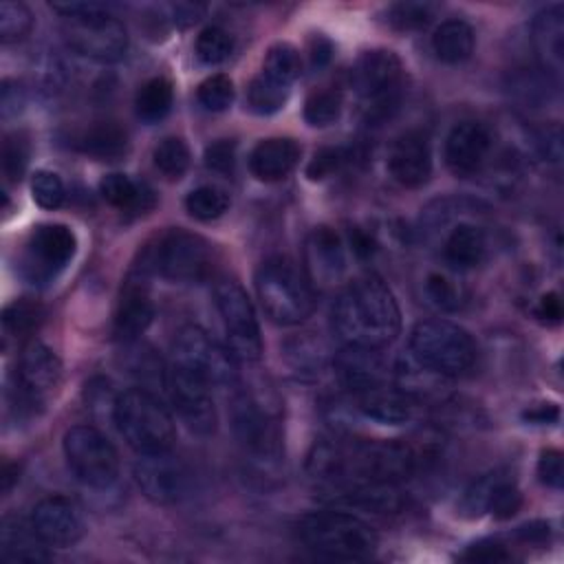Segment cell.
I'll use <instances>...</instances> for the list:
<instances>
[{
	"mask_svg": "<svg viewBox=\"0 0 564 564\" xmlns=\"http://www.w3.org/2000/svg\"><path fill=\"white\" fill-rule=\"evenodd\" d=\"M333 330L344 346L381 350L401 330V311L390 286L375 273L346 284L333 304Z\"/></svg>",
	"mask_w": 564,
	"mask_h": 564,
	"instance_id": "cell-1",
	"label": "cell"
},
{
	"mask_svg": "<svg viewBox=\"0 0 564 564\" xmlns=\"http://www.w3.org/2000/svg\"><path fill=\"white\" fill-rule=\"evenodd\" d=\"M253 282L262 311L280 326L302 324L315 308V293L306 273L286 256L267 258Z\"/></svg>",
	"mask_w": 564,
	"mask_h": 564,
	"instance_id": "cell-2",
	"label": "cell"
},
{
	"mask_svg": "<svg viewBox=\"0 0 564 564\" xmlns=\"http://www.w3.org/2000/svg\"><path fill=\"white\" fill-rule=\"evenodd\" d=\"M300 540L330 560H368L377 551L375 529L348 511H311L297 522Z\"/></svg>",
	"mask_w": 564,
	"mask_h": 564,
	"instance_id": "cell-3",
	"label": "cell"
},
{
	"mask_svg": "<svg viewBox=\"0 0 564 564\" xmlns=\"http://www.w3.org/2000/svg\"><path fill=\"white\" fill-rule=\"evenodd\" d=\"M112 421L123 441L139 454L167 452L174 445V419L145 388L121 392L112 405Z\"/></svg>",
	"mask_w": 564,
	"mask_h": 564,
	"instance_id": "cell-4",
	"label": "cell"
},
{
	"mask_svg": "<svg viewBox=\"0 0 564 564\" xmlns=\"http://www.w3.org/2000/svg\"><path fill=\"white\" fill-rule=\"evenodd\" d=\"M410 355L441 377L465 375L478 355L474 337L447 319H423L410 333Z\"/></svg>",
	"mask_w": 564,
	"mask_h": 564,
	"instance_id": "cell-5",
	"label": "cell"
},
{
	"mask_svg": "<svg viewBox=\"0 0 564 564\" xmlns=\"http://www.w3.org/2000/svg\"><path fill=\"white\" fill-rule=\"evenodd\" d=\"M141 269L174 282H200L214 269V247L198 234L167 229L145 251Z\"/></svg>",
	"mask_w": 564,
	"mask_h": 564,
	"instance_id": "cell-6",
	"label": "cell"
},
{
	"mask_svg": "<svg viewBox=\"0 0 564 564\" xmlns=\"http://www.w3.org/2000/svg\"><path fill=\"white\" fill-rule=\"evenodd\" d=\"M172 366L214 388H234L238 383L236 359L227 346H220L200 326H183L172 348Z\"/></svg>",
	"mask_w": 564,
	"mask_h": 564,
	"instance_id": "cell-7",
	"label": "cell"
},
{
	"mask_svg": "<svg viewBox=\"0 0 564 564\" xmlns=\"http://www.w3.org/2000/svg\"><path fill=\"white\" fill-rule=\"evenodd\" d=\"M231 425L258 467L271 469L280 463L278 414L267 401L262 403V399L249 390H236L231 397Z\"/></svg>",
	"mask_w": 564,
	"mask_h": 564,
	"instance_id": "cell-8",
	"label": "cell"
},
{
	"mask_svg": "<svg viewBox=\"0 0 564 564\" xmlns=\"http://www.w3.org/2000/svg\"><path fill=\"white\" fill-rule=\"evenodd\" d=\"M64 458L73 476L93 489L110 487L119 476V454L110 438L93 425L66 430L62 441Z\"/></svg>",
	"mask_w": 564,
	"mask_h": 564,
	"instance_id": "cell-9",
	"label": "cell"
},
{
	"mask_svg": "<svg viewBox=\"0 0 564 564\" xmlns=\"http://www.w3.org/2000/svg\"><path fill=\"white\" fill-rule=\"evenodd\" d=\"M214 302L220 313L227 348L236 361H258L262 355L260 326L245 289L229 278L214 284Z\"/></svg>",
	"mask_w": 564,
	"mask_h": 564,
	"instance_id": "cell-10",
	"label": "cell"
},
{
	"mask_svg": "<svg viewBox=\"0 0 564 564\" xmlns=\"http://www.w3.org/2000/svg\"><path fill=\"white\" fill-rule=\"evenodd\" d=\"M352 86L368 104L370 117H386L401 99L403 64L388 48L366 51L352 68Z\"/></svg>",
	"mask_w": 564,
	"mask_h": 564,
	"instance_id": "cell-11",
	"label": "cell"
},
{
	"mask_svg": "<svg viewBox=\"0 0 564 564\" xmlns=\"http://www.w3.org/2000/svg\"><path fill=\"white\" fill-rule=\"evenodd\" d=\"M64 40L66 44L90 59L117 62L128 51V31L123 22L106 11L79 18H64Z\"/></svg>",
	"mask_w": 564,
	"mask_h": 564,
	"instance_id": "cell-12",
	"label": "cell"
},
{
	"mask_svg": "<svg viewBox=\"0 0 564 564\" xmlns=\"http://www.w3.org/2000/svg\"><path fill=\"white\" fill-rule=\"evenodd\" d=\"M134 480L145 498L156 505H176L194 489L192 469L167 452L141 454L134 465Z\"/></svg>",
	"mask_w": 564,
	"mask_h": 564,
	"instance_id": "cell-13",
	"label": "cell"
},
{
	"mask_svg": "<svg viewBox=\"0 0 564 564\" xmlns=\"http://www.w3.org/2000/svg\"><path fill=\"white\" fill-rule=\"evenodd\" d=\"M75 251L77 238L70 227L59 223L37 225L33 227L24 249V269L31 280L46 282L73 260Z\"/></svg>",
	"mask_w": 564,
	"mask_h": 564,
	"instance_id": "cell-14",
	"label": "cell"
},
{
	"mask_svg": "<svg viewBox=\"0 0 564 564\" xmlns=\"http://www.w3.org/2000/svg\"><path fill=\"white\" fill-rule=\"evenodd\" d=\"M458 507L467 518L491 513L496 520H509L520 511L522 494L507 469H496L474 480L465 489Z\"/></svg>",
	"mask_w": 564,
	"mask_h": 564,
	"instance_id": "cell-15",
	"label": "cell"
},
{
	"mask_svg": "<svg viewBox=\"0 0 564 564\" xmlns=\"http://www.w3.org/2000/svg\"><path fill=\"white\" fill-rule=\"evenodd\" d=\"M165 388L170 392V399L181 416V421L200 436H207L216 430L218 414H216V403L212 397V388L196 377L178 370L172 366L167 370Z\"/></svg>",
	"mask_w": 564,
	"mask_h": 564,
	"instance_id": "cell-16",
	"label": "cell"
},
{
	"mask_svg": "<svg viewBox=\"0 0 564 564\" xmlns=\"http://www.w3.org/2000/svg\"><path fill=\"white\" fill-rule=\"evenodd\" d=\"M62 379V364L59 357L42 341L31 339L18 361V390L20 399L26 405H40L57 386Z\"/></svg>",
	"mask_w": 564,
	"mask_h": 564,
	"instance_id": "cell-17",
	"label": "cell"
},
{
	"mask_svg": "<svg viewBox=\"0 0 564 564\" xmlns=\"http://www.w3.org/2000/svg\"><path fill=\"white\" fill-rule=\"evenodd\" d=\"M31 522L37 535L48 546H57V549L77 544L86 531L79 507L64 496L42 498L31 511Z\"/></svg>",
	"mask_w": 564,
	"mask_h": 564,
	"instance_id": "cell-18",
	"label": "cell"
},
{
	"mask_svg": "<svg viewBox=\"0 0 564 564\" xmlns=\"http://www.w3.org/2000/svg\"><path fill=\"white\" fill-rule=\"evenodd\" d=\"M491 130L480 121L456 123L445 139V163L456 176H471L482 170L491 152Z\"/></svg>",
	"mask_w": 564,
	"mask_h": 564,
	"instance_id": "cell-19",
	"label": "cell"
},
{
	"mask_svg": "<svg viewBox=\"0 0 564 564\" xmlns=\"http://www.w3.org/2000/svg\"><path fill=\"white\" fill-rule=\"evenodd\" d=\"M304 273L313 284L326 289L341 280L346 271V249L341 236L326 225L315 227L304 245Z\"/></svg>",
	"mask_w": 564,
	"mask_h": 564,
	"instance_id": "cell-20",
	"label": "cell"
},
{
	"mask_svg": "<svg viewBox=\"0 0 564 564\" xmlns=\"http://www.w3.org/2000/svg\"><path fill=\"white\" fill-rule=\"evenodd\" d=\"M152 317L154 304L145 282V271L141 269L139 273H132L121 286L112 319V333L121 341H134L139 335L148 330Z\"/></svg>",
	"mask_w": 564,
	"mask_h": 564,
	"instance_id": "cell-21",
	"label": "cell"
},
{
	"mask_svg": "<svg viewBox=\"0 0 564 564\" xmlns=\"http://www.w3.org/2000/svg\"><path fill=\"white\" fill-rule=\"evenodd\" d=\"M390 176L403 187H421L432 176V150L421 130L401 132L388 154Z\"/></svg>",
	"mask_w": 564,
	"mask_h": 564,
	"instance_id": "cell-22",
	"label": "cell"
},
{
	"mask_svg": "<svg viewBox=\"0 0 564 564\" xmlns=\"http://www.w3.org/2000/svg\"><path fill=\"white\" fill-rule=\"evenodd\" d=\"M352 394L357 401V410L370 421L383 425H401L412 419L414 401L397 386H388V381L357 390Z\"/></svg>",
	"mask_w": 564,
	"mask_h": 564,
	"instance_id": "cell-23",
	"label": "cell"
},
{
	"mask_svg": "<svg viewBox=\"0 0 564 564\" xmlns=\"http://www.w3.org/2000/svg\"><path fill=\"white\" fill-rule=\"evenodd\" d=\"M531 42L540 59V68L553 77L562 70L564 59V9L562 4H551L533 18Z\"/></svg>",
	"mask_w": 564,
	"mask_h": 564,
	"instance_id": "cell-24",
	"label": "cell"
},
{
	"mask_svg": "<svg viewBox=\"0 0 564 564\" xmlns=\"http://www.w3.org/2000/svg\"><path fill=\"white\" fill-rule=\"evenodd\" d=\"M300 145L289 137H269L256 143L249 154V170L258 181L273 183L286 178L300 161Z\"/></svg>",
	"mask_w": 564,
	"mask_h": 564,
	"instance_id": "cell-25",
	"label": "cell"
},
{
	"mask_svg": "<svg viewBox=\"0 0 564 564\" xmlns=\"http://www.w3.org/2000/svg\"><path fill=\"white\" fill-rule=\"evenodd\" d=\"M0 557L7 562L48 560V544L37 535L31 518L7 513L0 522Z\"/></svg>",
	"mask_w": 564,
	"mask_h": 564,
	"instance_id": "cell-26",
	"label": "cell"
},
{
	"mask_svg": "<svg viewBox=\"0 0 564 564\" xmlns=\"http://www.w3.org/2000/svg\"><path fill=\"white\" fill-rule=\"evenodd\" d=\"M335 370L350 392L383 383L388 379V370L383 366V359L379 357V350L368 348L346 346L335 357Z\"/></svg>",
	"mask_w": 564,
	"mask_h": 564,
	"instance_id": "cell-27",
	"label": "cell"
},
{
	"mask_svg": "<svg viewBox=\"0 0 564 564\" xmlns=\"http://www.w3.org/2000/svg\"><path fill=\"white\" fill-rule=\"evenodd\" d=\"M443 256L454 269H474L487 256V238L474 223H458L445 238Z\"/></svg>",
	"mask_w": 564,
	"mask_h": 564,
	"instance_id": "cell-28",
	"label": "cell"
},
{
	"mask_svg": "<svg viewBox=\"0 0 564 564\" xmlns=\"http://www.w3.org/2000/svg\"><path fill=\"white\" fill-rule=\"evenodd\" d=\"M476 46V33L465 20L452 18L436 26L432 35L434 55L445 64H460L471 57Z\"/></svg>",
	"mask_w": 564,
	"mask_h": 564,
	"instance_id": "cell-29",
	"label": "cell"
},
{
	"mask_svg": "<svg viewBox=\"0 0 564 564\" xmlns=\"http://www.w3.org/2000/svg\"><path fill=\"white\" fill-rule=\"evenodd\" d=\"M77 148L95 161H117L128 150V132L117 121H97L79 134Z\"/></svg>",
	"mask_w": 564,
	"mask_h": 564,
	"instance_id": "cell-30",
	"label": "cell"
},
{
	"mask_svg": "<svg viewBox=\"0 0 564 564\" xmlns=\"http://www.w3.org/2000/svg\"><path fill=\"white\" fill-rule=\"evenodd\" d=\"M99 194L119 209L143 214L154 207V192L145 183H134L121 172L106 174L99 181Z\"/></svg>",
	"mask_w": 564,
	"mask_h": 564,
	"instance_id": "cell-31",
	"label": "cell"
},
{
	"mask_svg": "<svg viewBox=\"0 0 564 564\" xmlns=\"http://www.w3.org/2000/svg\"><path fill=\"white\" fill-rule=\"evenodd\" d=\"M172 104H174V88L165 77L148 79L134 97L137 117L145 123L161 121L172 110Z\"/></svg>",
	"mask_w": 564,
	"mask_h": 564,
	"instance_id": "cell-32",
	"label": "cell"
},
{
	"mask_svg": "<svg viewBox=\"0 0 564 564\" xmlns=\"http://www.w3.org/2000/svg\"><path fill=\"white\" fill-rule=\"evenodd\" d=\"M300 73H302V55L293 44L278 42L267 51L262 75L291 88V84L300 77Z\"/></svg>",
	"mask_w": 564,
	"mask_h": 564,
	"instance_id": "cell-33",
	"label": "cell"
},
{
	"mask_svg": "<svg viewBox=\"0 0 564 564\" xmlns=\"http://www.w3.org/2000/svg\"><path fill=\"white\" fill-rule=\"evenodd\" d=\"M44 319V308L40 302L20 297L4 306L2 311V328L11 337H24L33 333Z\"/></svg>",
	"mask_w": 564,
	"mask_h": 564,
	"instance_id": "cell-34",
	"label": "cell"
},
{
	"mask_svg": "<svg viewBox=\"0 0 564 564\" xmlns=\"http://www.w3.org/2000/svg\"><path fill=\"white\" fill-rule=\"evenodd\" d=\"M289 90V86H282L260 73L251 79L247 88V104L258 115H273L286 104Z\"/></svg>",
	"mask_w": 564,
	"mask_h": 564,
	"instance_id": "cell-35",
	"label": "cell"
},
{
	"mask_svg": "<svg viewBox=\"0 0 564 564\" xmlns=\"http://www.w3.org/2000/svg\"><path fill=\"white\" fill-rule=\"evenodd\" d=\"M185 209L196 220H216L229 209V196L216 185H200L185 196Z\"/></svg>",
	"mask_w": 564,
	"mask_h": 564,
	"instance_id": "cell-36",
	"label": "cell"
},
{
	"mask_svg": "<svg viewBox=\"0 0 564 564\" xmlns=\"http://www.w3.org/2000/svg\"><path fill=\"white\" fill-rule=\"evenodd\" d=\"M341 108H344L341 93L333 90V88H322L306 97L304 119L313 128H326L339 119Z\"/></svg>",
	"mask_w": 564,
	"mask_h": 564,
	"instance_id": "cell-37",
	"label": "cell"
},
{
	"mask_svg": "<svg viewBox=\"0 0 564 564\" xmlns=\"http://www.w3.org/2000/svg\"><path fill=\"white\" fill-rule=\"evenodd\" d=\"M154 165L156 170L165 176V178H181L187 167H189V148L183 139L178 137H165L152 152Z\"/></svg>",
	"mask_w": 564,
	"mask_h": 564,
	"instance_id": "cell-38",
	"label": "cell"
},
{
	"mask_svg": "<svg viewBox=\"0 0 564 564\" xmlns=\"http://www.w3.org/2000/svg\"><path fill=\"white\" fill-rule=\"evenodd\" d=\"M436 13V4L430 2H394L386 9V20L397 31H419L425 29Z\"/></svg>",
	"mask_w": 564,
	"mask_h": 564,
	"instance_id": "cell-39",
	"label": "cell"
},
{
	"mask_svg": "<svg viewBox=\"0 0 564 564\" xmlns=\"http://www.w3.org/2000/svg\"><path fill=\"white\" fill-rule=\"evenodd\" d=\"M231 48H234V40L220 26L203 29L194 44V53H196L198 62L205 66H216V64L225 62L229 57Z\"/></svg>",
	"mask_w": 564,
	"mask_h": 564,
	"instance_id": "cell-40",
	"label": "cell"
},
{
	"mask_svg": "<svg viewBox=\"0 0 564 564\" xmlns=\"http://www.w3.org/2000/svg\"><path fill=\"white\" fill-rule=\"evenodd\" d=\"M33 26V15L26 4L4 0L0 4V40L2 44H13L26 37Z\"/></svg>",
	"mask_w": 564,
	"mask_h": 564,
	"instance_id": "cell-41",
	"label": "cell"
},
{
	"mask_svg": "<svg viewBox=\"0 0 564 564\" xmlns=\"http://www.w3.org/2000/svg\"><path fill=\"white\" fill-rule=\"evenodd\" d=\"M200 106L205 110H212V112H223L231 106L234 101V82L229 75L225 73H216V75H209L205 82H200L198 86V93H196Z\"/></svg>",
	"mask_w": 564,
	"mask_h": 564,
	"instance_id": "cell-42",
	"label": "cell"
},
{
	"mask_svg": "<svg viewBox=\"0 0 564 564\" xmlns=\"http://www.w3.org/2000/svg\"><path fill=\"white\" fill-rule=\"evenodd\" d=\"M29 165V141L20 132H11L2 141V174L9 183H18Z\"/></svg>",
	"mask_w": 564,
	"mask_h": 564,
	"instance_id": "cell-43",
	"label": "cell"
},
{
	"mask_svg": "<svg viewBox=\"0 0 564 564\" xmlns=\"http://www.w3.org/2000/svg\"><path fill=\"white\" fill-rule=\"evenodd\" d=\"M31 194L42 209H57L64 203L66 189L55 172L37 170L31 178Z\"/></svg>",
	"mask_w": 564,
	"mask_h": 564,
	"instance_id": "cell-44",
	"label": "cell"
},
{
	"mask_svg": "<svg viewBox=\"0 0 564 564\" xmlns=\"http://www.w3.org/2000/svg\"><path fill=\"white\" fill-rule=\"evenodd\" d=\"M425 293L441 311H456L460 306L458 286L443 273H430L425 280Z\"/></svg>",
	"mask_w": 564,
	"mask_h": 564,
	"instance_id": "cell-45",
	"label": "cell"
},
{
	"mask_svg": "<svg viewBox=\"0 0 564 564\" xmlns=\"http://www.w3.org/2000/svg\"><path fill=\"white\" fill-rule=\"evenodd\" d=\"M346 159L348 154L344 148H333V145L319 148L306 165V176L311 181H324L330 174H335L346 163Z\"/></svg>",
	"mask_w": 564,
	"mask_h": 564,
	"instance_id": "cell-46",
	"label": "cell"
},
{
	"mask_svg": "<svg viewBox=\"0 0 564 564\" xmlns=\"http://www.w3.org/2000/svg\"><path fill=\"white\" fill-rule=\"evenodd\" d=\"M205 165L216 174H231L236 165V143L218 139L205 148Z\"/></svg>",
	"mask_w": 564,
	"mask_h": 564,
	"instance_id": "cell-47",
	"label": "cell"
},
{
	"mask_svg": "<svg viewBox=\"0 0 564 564\" xmlns=\"http://www.w3.org/2000/svg\"><path fill=\"white\" fill-rule=\"evenodd\" d=\"M538 478L551 489H562L564 482V460L560 449H544L538 458Z\"/></svg>",
	"mask_w": 564,
	"mask_h": 564,
	"instance_id": "cell-48",
	"label": "cell"
},
{
	"mask_svg": "<svg viewBox=\"0 0 564 564\" xmlns=\"http://www.w3.org/2000/svg\"><path fill=\"white\" fill-rule=\"evenodd\" d=\"M467 562H478V564H496V562H507L511 560V553L500 544L498 540H480L460 555Z\"/></svg>",
	"mask_w": 564,
	"mask_h": 564,
	"instance_id": "cell-49",
	"label": "cell"
},
{
	"mask_svg": "<svg viewBox=\"0 0 564 564\" xmlns=\"http://www.w3.org/2000/svg\"><path fill=\"white\" fill-rule=\"evenodd\" d=\"M538 148H540V152H542V156L546 161L560 163V159H562V134H560V126L557 123L546 126V128L540 130Z\"/></svg>",
	"mask_w": 564,
	"mask_h": 564,
	"instance_id": "cell-50",
	"label": "cell"
},
{
	"mask_svg": "<svg viewBox=\"0 0 564 564\" xmlns=\"http://www.w3.org/2000/svg\"><path fill=\"white\" fill-rule=\"evenodd\" d=\"M24 104V95L22 88L18 86V82L13 79H2V88H0V106H2V117H11L18 115V110Z\"/></svg>",
	"mask_w": 564,
	"mask_h": 564,
	"instance_id": "cell-51",
	"label": "cell"
},
{
	"mask_svg": "<svg viewBox=\"0 0 564 564\" xmlns=\"http://www.w3.org/2000/svg\"><path fill=\"white\" fill-rule=\"evenodd\" d=\"M535 315H538L542 322H546V324H557V322L562 319V315H564L560 295L553 293V291H551V293H544V295L540 297L538 306H535Z\"/></svg>",
	"mask_w": 564,
	"mask_h": 564,
	"instance_id": "cell-52",
	"label": "cell"
},
{
	"mask_svg": "<svg viewBox=\"0 0 564 564\" xmlns=\"http://www.w3.org/2000/svg\"><path fill=\"white\" fill-rule=\"evenodd\" d=\"M308 57H311L313 68L326 66V64L330 62V57H333V44H330V40L324 37V35H319V33L313 35L311 42H308Z\"/></svg>",
	"mask_w": 564,
	"mask_h": 564,
	"instance_id": "cell-53",
	"label": "cell"
},
{
	"mask_svg": "<svg viewBox=\"0 0 564 564\" xmlns=\"http://www.w3.org/2000/svg\"><path fill=\"white\" fill-rule=\"evenodd\" d=\"M205 13V7L203 4H196V2H178L172 7V18L176 24L181 26H187V24H194L196 20H200Z\"/></svg>",
	"mask_w": 564,
	"mask_h": 564,
	"instance_id": "cell-54",
	"label": "cell"
},
{
	"mask_svg": "<svg viewBox=\"0 0 564 564\" xmlns=\"http://www.w3.org/2000/svg\"><path fill=\"white\" fill-rule=\"evenodd\" d=\"M522 416H524V421H529V423L542 425V423H553V421L560 416V410H557V405H553V403H540V405H533V408L524 410Z\"/></svg>",
	"mask_w": 564,
	"mask_h": 564,
	"instance_id": "cell-55",
	"label": "cell"
},
{
	"mask_svg": "<svg viewBox=\"0 0 564 564\" xmlns=\"http://www.w3.org/2000/svg\"><path fill=\"white\" fill-rule=\"evenodd\" d=\"M516 535L522 542H531V544H540L549 538V524L546 522H531V524H522L518 527Z\"/></svg>",
	"mask_w": 564,
	"mask_h": 564,
	"instance_id": "cell-56",
	"label": "cell"
},
{
	"mask_svg": "<svg viewBox=\"0 0 564 564\" xmlns=\"http://www.w3.org/2000/svg\"><path fill=\"white\" fill-rule=\"evenodd\" d=\"M350 245H352V251H355L359 258H368V256L375 251L372 238H370L366 231H361V229H352V231H350Z\"/></svg>",
	"mask_w": 564,
	"mask_h": 564,
	"instance_id": "cell-57",
	"label": "cell"
},
{
	"mask_svg": "<svg viewBox=\"0 0 564 564\" xmlns=\"http://www.w3.org/2000/svg\"><path fill=\"white\" fill-rule=\"evenodd\" d=\"M2 491L7 494L11 487H13V482L18 480V465H11V463H4L2 465Z\"/></svg>",
	"mask_w": 564,
	"mask_h": 564,
	"instance_id": "cell-58",
	"label": "cell"
}]
</instances>
